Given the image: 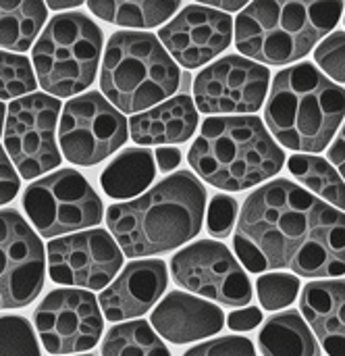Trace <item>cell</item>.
Segmentation results:
<instances>
[{"mask_svg":"<svg viewBox=\"0 0 345 356\" xmlns=\"http://www.w3.org/2000/svg\"><path fill=\"white\" fill-rule=\"evenodd\" d=\"M300 309L329 356H345V282H312L302 290Z\"/></svg>","mask_w":345,"mask_h":356,"instance_id":"19","label":"cell"},{"mask_svg":"<svg viewBox=\"0 0 345 356\" xmlns=\"http://www.w3.org/2000/svg\"><path fill=\"white\" fill-rule=\"evenodd\" d=\"M46 259L52 282L85 290L106 288L123 267V252L104 229L52 240Z\"/></svg>","mask_w":345,"mask_h":356,"instance_id":"15","label":"cell"},{"mask_svg":"<svg viewBox=\"0 0 345 356\" xmlns=\"http://www.w3.org/2000/svg\"><path fill=\"white\" fill-rule=\"evenodd\" d=\"M154 161H156L158 171L169 173V171H173L175 167H179V163H181V152H179L177 148H158L156 154H154Z\"/></svg>","mask_w":345,"mask_h":356,"instance_id":"36","label":"cell"},{"mask_svg":"<svg viewBox=\"0 0 345 356\" xmlns=\"http://www.w3.org/2000/svg\"><path fill=\"white\" fill-rule=\"evenodd\" d=\"M35 90L31 63L21 54L0 50V100H10Z\"/></svg>","mask_w":345,"mask_h":356,"instance_id":"27","label":"cell"},{"mask_svg":"<svg viewBox=\"0 0 345 356\" xmlns=\"http://www.w3.org/2000/svg\"><path fill=\"white\" fill-rule=\"evenodd\" d=\"M260 321H262V313L256 307H248V309L233 311L227 317V325L233 332H252V330H256L260 325Z\"/></svg>","mask_w":345,"mask_h":356,"instance_id":"34","label":"cell"},{"mask_svg":"<svg viewBox=\"0 0 345 356\" xmlns=\"http://www.w3.org/2000/svg\"><path fill=\"white\" fill-rule=\"evenodd\" d=\"M192 169L210 186L237 192L281 171L283 150L258 117H210L190 148Z\"/></svg>","mask_w":345,"mask_h":356,"instance_id":"4","label":"cell"},{"mask_svg":"<svg viewBox=\"0 0 345 356\" xmlns=\"http://www.w3.org/2000/svg\"><path fill=\"white\" fill-rule=\"evenodd\" d=\"M235 225L233 248L250 273H345V213L289 179H275L250 194Z\"/></svg>","mask_w":345,"mask_h":356,"instance_id":"1","label":"cell"},{"mask_svg":"<svg viewBox=\"0 0 345 356\" xmlns=\"http://www.w3.org/2000/svg\"><path fill=\"white\" fill-rule=\"evenodd\" d=\"M198 127V111L190 96H173L129 121L131 140L142 146L181 144L192 138Z\"/></svg>","mask_w":345,"mask_h":356,"instance_id":"20","label":"cell"},{"mask_svg":"<svg viewBox=\"0 0 345 356\" xmlns=\"http://www.w3.org/2000/svg\"><path fill=\"white\" fill-rule=\"evenodd\" d=\"M210 6H221L225 10H237L242 6H246V2H208Z\"/></svg>","mask_w":345,"mask_h":356,"instance_id":"37","label":"cell"},{"mask_svg":"<svg viewBox=\"0 0 345 356\" xmlns=\"http://www.w3.org/2000/svg\"><path fill=\"white\" fill-rule=\"evenodd\" d=\"M262 356H321V346L296 311L271 317L258 336Z\"/></svg>","mask_w":345,"mask_h":356,"instance_id":"22","label":"cell"},{"mask_svg":"<svg viewBox=\"0 0 345 356\" xmlns=\"http://www.w3.org/2000/svg\"><path fill=\"white\" fill-rule=\"evenodd\" d=\"M342 13V2H252L235 21V44L254 63L287 65L306 56Z\"/></svg>","mask_w":345,"mask_h":356,"instance_id":"5","label":"cell"},{"mask_svg":"<svg viewBox=\"0 0 345 356\" xmlns=\"http://www.w3.org/2000/svg\"><path fill=\"white\" fill-rule=\"evenodd\" d=\"M156 177V161L150 150L127 148L102 173L100 186L110 198L140 196Z\"/></svg>","mask_w":345,"mask_h":356,"instance_id":"21","label":"cell"},{"mask_svg":"<svg viewBox=\"0 0 345 356\" xmlns=\"http://www.w3.org/2000/svg\"><path fill=\"white\" fill-rule=\"evenodd\" d=\"M167 265L156 259L133 261L100 294V307L108 321H127L146 315L165 294Z\"/></svg>","mask_w":345,"mask_h":356,"instance_id":"17","label":"cell"},{"mask_svg":"<svg viewBox=\"0 0 345 356\" xmlns=\"http://www.w3.org/2000/svg\"><path fill=\"white\" fill-rule=\"evenodd\" d=\"M85 356H87V355H85ZM90 356H92V355H90Z\"/></svg>","mask_w":345,"mask_h":356,"instance_id":"41","label":"cell"},{"mask_svg":"<svg viewBox=\"0 0 345 356\" xmlns=\"http://www.w3.org/2000/svg\"><path fill=\"white\" fill-rule=\"evenodd\" d=\"M23 211L42 238L75 234L102 221L100 196L73 169H60L33 181L23 194Z\"/></svg>","mask_w":345,"mask_h":356,"instance_id":"8","label":"cell"},{"mask_svg":"<svg viewBox=\"0 0 345 356\" xmlns=\"http://www.w3.org/2000/svg\"><path fill=\"white\" fill-rule=\"evenodd\" d=\"M19 192V175L0 146V207L10 202Z\"/></svg>","mask_w":345,"mask_h":356,"instance_id":"33","label":"cell"},{"mask_svg":"<svg viewBox=\"0 0 345 356\" xmlns=\"http://www.w3.org/2000/svg\"><path fill=\"white\" fill-rule=\"evenodd\" d=\"M102 356H171L169 348L156 336L150 323L146 321H131L115 325L104 342Z\"/></svg>","mask_w":345,"mask_h":356,"instance_id":"25","label":"cell"},{"mask_svg":"<svg viewBox=\"0 0 345 356\" xmlns=\"http://www.w3.org/2000/svg\"><path fill=\"white\" fill-rule=\"evenodd\" d=\"M256 292L260 307L267 311H279L296 300L300 292V280L292 273H267L258 277Z\"/></svg>","mask_w":345,"mask_h":356,"instance_id":"29","label":"cell"},{"mask_svg":"<svg viewBox=\"0 0 345 356\" xmlns=\"http://www.w3.org/2000/svg\"><path fill=\"white\" fill-rule=\"evenodd\" d=\"M183 356H254V346L248 338L227 336V338L204 342L187 350Z\"/></svg>","mask_w":345,"mask_h":356,"instance_id":"32","label":"cell"},{"mask_svg":"<svg viewBox=\"0 0 345 356\" xmlns=\"http://www.w3.org/2000/svg\"><path fill=\"white\" fill-rule=\"evenodd\" d=\"M329 161H331V165L337 169V173L342 175V179L345 181V125L342 127L339 136L335 138L333 146L329 148Z\"/></svg>","mask_w":345,"mask_h":356,"instance_id":"35","label":"cell"},{"mask_svg":"<svg viewBox=\"0 0 345 356\" xmlns=\"http://www.w3.org/2000/svg\"><path fill=\"white\" fill-rule=\"evenodd\" d=\"M317 63L329 73L335 81L345 83V31H335L314 52Z\"/></svg>","mask_w":345,"mask_h":356,"instance_id":"31","label":"cell"},{"mask_svg":"<svg viewBox=\"0 0 345 356\" xmlns=\"http://www.w3.org/2000/svg\"><path fill=\"white\" fill-rule=\"evenodd\" d=\"M287 167L302 186L337 207V211H345V184L329 161L312 154H296L289 159Z\"/></svg>","mask_w":345,"mask_h":356,"instance_id":"24","label":"cell"},{"mask_svg":"<svg viewBox=\"0 0 345 356\" xmlns=\"http://www.w3.org/2000/svg\"><path fill=\"white\" fill-rule=\"evenodd\" d=\"M40 238L15 209L0 211V311L31 305L44 288Z\"/></svg>","mask_w":345,"mask_h":356,"instance_id":"12","label":"cell"},{"mask_svg":"<svg viewBox=\"0 0 345 356\" xmlns=\"http://www.w3.org/2000/svg\"><path fill=\"white\" fill-rule=\"evenodd\" d=\"M233 35V21L223 10L208 6H185L169 25L158 31V40L169 54L185 69L206 65L219 56Z\"/></svg>","mask_w":345,"mask_h":356,"instance_id":"16","label":"cell"},{"mask_svg":"<svg viewBox=\"0 0 345 356\" xmlns=\"http://www.w3.org/2000/svg\"><path fill=\"white\" fill-rule=\"evenodd\" d=\"M204 211V186L190 171H179L140 198L112 204L106 223L127 257H152L196 238L202 229Z\"/></svg>","mask_w":345,"mask_h":356,"instance_id":"2","label":"cell"},{"mask_svg":"<svg viewBox=\"0 0 345 356\" xmlns=\"http://www.w3.org/2000/svg\"><path fill=\"white\" fill-rule=\"evenodd\" d=\"M2 123H4V106L0 104V134H2Z\"/></svg>","mask_w":345,"mask_h":356,"instance_id":"39","label":"cell"},{"mask_svg":"<svg viewBox=\"0 0 345 356\" xmlns=\"http://www.w3.org/2000/svg\"><path fill=\"white\" fill-rule=\"evenodd\" d=\"M181 71L152 33L117 31L104 52L100 88L119 113H140L171 98Z\"/></svg>","mask_w":345,"mask_h":356,"instance_id":"6","label":"cell"},{"mask_svg":"<svg viewBox=\"0 0 345 356\" xmlns=\"http://www.w3.org/2000/svg\"><path fill=\"white\" fill-rule=\"evenodd\" d=\"M123 113H119L100 92H87L62 106L58 140L67 161L92 167L102 163L127 140Z\"/></svg>","mask_w":345,"mask_h":356,"instance_id":"10","label":"cell"},{"mask_svg":"<svg viewBox=\"0 0 345 356\" xmlns=\"http://www.w3.org/2000/svg\"><path fill=\"white\" fill-rule=\"evenodd\" d=\"M0 356H40V346L27 319L0 317Z\"/></svg>","mask_w":345,"mask_h":356,"instance_id":"28","label":"cell"},{"mask_svg":"<svg viewBox=\"0 0 345 356\" xmlns=\"http://www.w3.org/2000/svg\"><path fill=\"white\" fill-rule=\"evenodd\" d=\"M102 52V31L83 13L54 17L33 46L40 86L56 98L92 86Z\"/></svg>","mask_w":345,"mask_h":356,"instance_id":"7","label":"cell"},{"mask_svg":"<svg viewBox=\"0 0 345 356\" xmlns=\"http://www.w3.org/2000/svg\"><path fill=\"white\" fill-rule=\"evenodd\" d=\"M152 327L171 344H190L219 334L225 325L223 311L187 292H171L150 317Z\"/></svg>","mask_w":345,"mask_h":356,"instance_id":"18","label":"cell"},{"mask_svg":"<svg viewBox=\"0 0 345 356\" xmlns=\"http://www.w3.org/2000/svg\"><path fill=\"white\" fill-rule=\"evenodd\" d=\"M33 323L50 355L92 350L102 336V315L92 292L54 290L33 313Z\"/></svg>","mask_w":345,"mask_h":356,"instance_id":"13","label":"cell"},{"mask_svg":"<svg viewBox=\"0 0 345 356\" xmlns=\"http://www.w3.org/2000/svg\"><path fill=\"white\" fill-rule=\"evenodd\" d=\"M345 117V90L314 65L300 63L273 79L264 119L273 136L292 150L321 152Z\"/></svg>","mask_w":345,"mask_h":356,"instance_id":"3","label":"cell"},{"mask_svg":"<svg viewBox=\"0 0 345 356\" xmlns=\"http://www.w3.org/2000/svg\"><path fill=\"white\" fill-rule=\"evenodd\" d=\"M179 2H90V10L100 19L123 27H156L165 23Z\"/></svg>","mask_w":345,"mask_h":356,"instance_id":"26","label":"cell"},{"mask_svg":"<svg viewBox=\"0 0 345 356\" xmlns=\"http://www.w3.org/2000/svg\"><path fill=\"white\" fill-rule=\"evenodd\" d=\"M79 2H48V6L50 8H54V10H58V8H69V6H77Z\"/></svg>","mask_w":345,"mask_h":356,"instance_id":"38","label":"cell"},{"mask_svg":"<svg viewBox=\"0 0 345 356\" xmlns=\"http://www.w3.org/2000/svg\"><path fill=\"white\" fill-rule=\"evenodd\" d=\"M344 23H345V17H344Z\"/></svg>","mask_w":345,"mask_h":356,"instance_id":"40","label":"cell"},{"mask_svg":"<svg viewBox=\"0 0 345 356\" xmlns=\"http://www.w3.org/2000/svg\"><path fill=\"white\" fill-rule=\"evenodd\" d=\"M237 223V200L217 194L206 213V227L212 238H229Z\"/></svg>","mask_w":345,"mask_h":356,"instance_id":"30","label":"cell"},{"mask_svg":"<svg viewBox=\"0 0 345 356\" xmlns=\"http://www.w3.org/2000/svg\"><path fill=\"white\" fill-rule=\"evenodd\" d=\"M271 73L267 67L244 58L225 56L206 67L194 79L196 104L206 115L256 113L269 92Z\"/></svg>","mask_w":345,"mask_h":356,"instance_id":"14","label":"cell"},{"mask_svg":"<svg viewBox=\"0 0 345 356\" xmlns=\"http://www.w3.org/2000/svg\"><path fill=\"white\" fill-rule=\"evenodd\" d=\"M58 113V98L48 94H29L8 106L4 144L23 179L40 177L60 163L56 148Z\"/></svg>","mask_w":345,"mask_h":356,"instance_id":"9","label":"cell"},{"mask_svg":"<svg viewBox=\"0 0 345 356\" xmlns=\"http://www.w3.org/2000/svg\"><path fill=\"white\" fill-rule=\"evenodd\" d=\"M46 21L44 2H0V48L25 52Z\"/></svg>","mask_w":345,"mask_h":356,"instance_id":"23","label":"cell"},{"mask_svg":"<svg viewBox=\"0 0 345 356\" xmlns=\"http://www.w3.org/2000/svg\"><path fill=\"white\" fill-rule=\"evenodd\" d=\"M173 280L200 296L225 307H246L252 300V284L239 261L214 240H202L179 250L171 261Z\"/></svg>","mask_w":345,"mask_h":356,"instance_id":"11","label":"cell"}]
</instances>
